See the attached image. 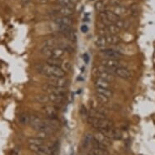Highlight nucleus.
<instances>
[{"instance_id": "1", "label": "nucleus", "mask_w": 155, "mask_h": 155, "mask_svg": "<svg viewBox=\"0 0 155 155\" xmlns=\"http://www.w3.org/2000/svg\"><path fill=\"white\" fill-rule=\"evenodd\" d=\"M38 70L40 73L48 76L49 78H52V77H64L65 76V72L63 71V69L60 67L51 66V65L46 64V65L39 66Z\"/></svg>"}, {"instance_id": "2", "label": "nucleus", "mask_w": 155, "mask_h": 155, "mask_svg": "<svg viewBox=\"0 0 155 155\" xmlns=\"http://www.w3.org/2000/svg\"><path fill=\"white\" fill-rule=\"evenodd\" d=\"M87 120L92 127H94L95 129H97L98 132H101L102 130L107 129V128H110V127H114V124L112 121L108 120L107 118L105 119H94V118H87Z\"/></svg>"}, {"instance_id": "3", "label": "nucleus", "mask_w": 155, "mask_h": 155, "mask_svg": "<svg viewBox=\"0 0 155 155\" xmlns=\"http://www.w3.org/2000/svg\"><path fill=\"white\" fill-rule=\"evenodd\" d=\"M100 53L103 57V59H115V60H120L123 58V54H121L120 51H115L114 49L105 48L102 49L100 51Z\"/></svg>"}, {"instance_id": "4", "label": "nucleus", "mask_w": 155, "mask_h": 155, "mask_svg": "<svg viewBox=\"0 0 155 155\" xmlns=\"http://www.w3.org/2000/svg\"><path fill=\"white\" fill-rule=\"evenodd\" d=\"M97 77H99L103 80H106L107 81L111 82L112 81H114V75L113 73V71L110 70H108L106 68L102 66H100L98 68H97L96 70Z\"/></svg>"}, {"instance_id": "5", "label": "nucleus", "mask_w": 155, "mask_h": 155, "mask_svg": "<svg viewBox=\"0 0 155 155\" xmlns=\"http://www.w3.org/2000/svg\"><path fill=\"white\" fill-rule=\"evenodd\" d=\"M48 84L59 88H67L69 85V81L65 77H52L49 78Z\"/></svg>"}, {"instance_id": "6", "label": "nucleus", "mask_w": 155, "mask_h": 155, "mask_svg": "<svg viewBox=\"0 0 155 155\" xmlns=\"http://www.w3.org/2000/svg\"><path fill=\"white\" fill-rule=\"evenodd\" d=\"M100 132L104 134L107 137H108L110 140H120L122 138V133L119 129L114 128V127L107 128V129L102 130Z\"/></svg>"}, {"instance_id": "7", "label": "nucleus", "mask_w": 155, "mask_h": 155, "mask_svg": "<svg viewBox=\"0 0 155 155\" xmlns=\"http://www.w3.org/2000/svg\"><path fill=\"white\" fill-rule=\"evenodd\" d=\"M101 64L102 67H104L108 70H110L111 71H114L115 69L119 68L120 67H124L119 60H115V59H103L101 61Z\"/></svg>"}, {"instance_id": "8", "label": "nucleus", "mask_w": 155, "mask_h": 155, "mask_svg": "<svg viewBox=\"0 0 155 155\" xmlns=\"http://www.w3.org/2000/svg\"><path fill=\"white\" fill-rule=\"evenodd\" d=\"M43 111L48 119H57L58 109L55 105H46L43 107Z\"/></svg>"}, {"instance_id": "9", "label": "nucleus", "mask_w": 155, "mask_h": 155, "mask_svg": "<svg viewBox=\"0 0 155 155\" xmlns=\"http://www.w3.org/2000/svg\"><path fill=\"white\" fill-rule=\"evenodd\" d=\"M94 140H96L97 142H98L101 145H104L105 147L107 148H109L111 145V140L107 137L104 134H102V132H100L94 135Z\"/></svg>"}, {"instance_id": "10", "label": "nucleus", "mask_w": 155, "mask_h": 155, "mask_svg": "<svg viewBox=\"0 0 155 155\" xmlns=\"http://www.w3.org/2000/svg\"><path fill=\"white\" fill-rule=\"evenodd\" d=\"M114 76H119L121 79H129L131 77V71L125 67H120L119 68L115 69L114 71H113Z\"/></svg>"}, {"instance_id": "11", "label": "nucleus", "mask_w": 155, "mask_h": 155, "mask_svg": "<svg viewBox=\"0 0 155 155\" xmlns=\"http://www.w3.org/2000/svg\"><path fill=\"white\" fill-rule=\"evenodd\" d=\"M49 100L54 105H63L66 102V97L65 95H59V94H49Z\"/></svg>"}, {"instance_id": "12", "label": "nucleus", "mask_w": 155, "mask_h": 155, "mask_svg": "<svg viewBox=\"0 0 155 155\" xmlns=\"http://www.w3.org/2000/svg\"><path fill=\"white\" fill-rule=\"evenodd\" d=\"M45 89L46 90V92H49V94L65 95V96H67V94H68L67 88H59V87L51 86V85H50L48 84L45 85Z\"/></svg>"}, {"instance_id": "13", "label": "nucleus", "mask_w": 155, "mask_h": 155, "mask_svg": "<svg viewBox=\"0 0 155 155\" xmlns=\"http://www.w3.org/2000/svg\"><path fill=\"white\" fill-rule=\"evenodd\" d=\"M43 120H41V118H39L37 115H30V120H29V125L33 127V129L36 131H38L40 129L41 124H42Z\"/></svg>"}, {"instance_id": "14", "label": "nucleus", "mask_w": 155, "mask_h": 155, "mask_svg": "<svg viewBox=\"0 0 155 155\" xmlns=\"http://www.w3.org/2000/svg\"><path fill=\"white\" fill-rule=\"evenodd\" d=\"M55 23L57 25H64L71 27L72 25V20L69 16H60V17L55 19Z\"/></svg>"}, {"instance_id": "15", "label": "nucleus", "mask_w": 155, "mask_h": 155, "mask_svg": "<svg viewBox=\"0 0 155 155\" xmlns=\"http://www.w3.org/2000/svg\"><path fill=\"white\" fill-rule=\"evenodd\" d=\"M94 84H95L96 88H102V89H110L111 88L110 82L102 79V78H99V77H97L95 79Z\"/></svg>"}, {"instance_id": "16", "label": "nucleus", "mask_w": 155, "mask_h": 155, "mask_svg": "<svg viewBox=\"0 0 155 155\" xmlns=\"http://www.w3.org/2000/svg\"><path fill=\"white\" fill-rule=\"evenodd\" d=\"M88 114H89L88 117L94 118V119H105V118H107L106 114L103 112L100 111L99 110L94 109V108L89 110L88 111Z\"/></svg>"}, {"instance_id": "17", "label": "nucleus", "mask_w": 155, "mask_h": 155, "mask_svg": "<svg viewBox=\"0 0 155 155\" xmlns=\"http://www.w3.org/2000/svg\"><path fill=\"white\" fill-rule=\"evenodd\" d=\"M65 53L66 52L63 49L60 48L59 46V47H54L50 58H56V59H62V58L65 55Z\"/></svg>"}, {"instance_id": "18", "label": "nucleus", "mask_w": 155, "mask_h": 155, "mask_svg": "<svg viewBox=\"0 0 155 155\" xmlns=\"http://www.w3.org/2000/svg\"><path fill=\"white\" fill-rule=\"evenodd\" d=\"M106 40L108 45H119L121 42V38L118 35H106Z\"/></svg>"}, {"instance_id": "19", "label": "nucleus", "mask_w": 155, "mask_h": 155, "mask_svg": "<svg viewBox=\"0 0 155 155\" xmlns=\"http://www.w3.org/2000/svg\"><path fill=\"white\" fill-rule=\"evenodd\" d=\"M95 45L98 48H104L105 46L107 45V40H106V36L99 35L98 37H97L96 40H95Z\"/></svg>"}, {"instance_id": "20", "label": "nucleus", "mask_w": 155, "mask_h": 155, "mask_svg": "<svg viewBox=\"0 0 155 155\" xmlns=\"http://www.w3.org/2000/svg\"><path fill=\"white\" fill-rule=\"evenodd\" d=\"M46 63L48 65L54 67H61L63 60L59 59H56V58H46Z\"/></svg>"}, {"instance_id": "21", "label": "nucleus", "mask_w": 155, "mask_h": 155, "mask_svg": "<svg viewBox=\"0 0 155 155\" xmlns=\"http://www.w3.org/2000/svg\"><path fill=\"white\" fill-rule=\"evenodd\" d=\"M97 94H102L103 96L110 98L113 96V91L111 89H102V88H96Z\"/></svg>"}, {"instance_id": "22", "label": "nucleus", "mask_w": 155, "mask_h": 155, "mask_svg": "<svg viewBox=\"0 0 155 155\" xmlns=\"http://www.w3.org/2000/svg\"><path fill=\"white\" fill-rule=\"evenodd\" d=\"M19 123L22 125L29 124V120H30V115L27 113H22L19 115L18 118Z\"/></svg>"}, {"instance_id": "23", "label": "nucleus", "mask_w": 155, "mask_h": 155, "mask_svg": "<svg viewBox=\"0 0 155 155\" xmlns=\"http://www.w3.org/2000/svg\"><path fill=\"white\" fill-rule=\"evenodd\" d=\"M88 155H109V152H108V150L92 147V149H90L88 153Z\"/></svg>"}, {"instance_id": "24", "label": "nucleus", "mask_w": 155, "mask_h": 155, "mask_svg": "<svg viewBox=\"0 0 155 155\" xmlns=\"http://www.w3.org/2000/svg\"><path fill=\"white\" fill-rule=\"evenodd\" d=\"M93 138H94V135L90 134V133H88V134L84 136L83 141H82V147H83V149H87L89 145H91Z\"/></svg>"}, {"instance_id": "25", "label": "nucleus", "mask_w": 155, "mask_h": 155, "mask_svg": "<svg viewBox=\"0 0 155 155\" xmlns=\"http://www.w3.org/2000/svg\"><path fill=\"white\" fill-rule=\"evenodd\" d=\"M120 28L114 24H111V25H109L107 26V35L108 34H110V35H117V33L120 32Z\"/></svg>"}, {"instance_id": "26", "label": "nucleus", "mask_w": 155, "mask_h": 155, "mask_svg": "<svg viewBox=\"0 0 155 155\" xmlns=\"http://www.w3.org/2000/svg\"><path fill=\"white\" fill-rule=\"evenodd\" d=\"M57 12L62 15V16H70L71 15H72L73 13V10H71L70 8H64V7H60L58 8Z\"/></svg>"}, {"instance_id": "27", "label": "nucleus", "mask_w": 155, "mask_h": 155, "mask_svg": "<svg viewBox=\"0 0 155 155\" xmlns=\"http://www.w3.org/2000/svg\"><path fill=\"white\" fill-rule=\"evenodd\" d=\"M28 145H44V140L38 137H30L28 139Z\"/></svg>"}, {"instance_id": "28", "label": "nucleus", "mask_w": 155, "mask_h": 155, "mask_svg": "<svg viewBox=\"0 0 155 155\" xmlns=\"http://www.w3.org/2000/svg\"><path fill=\"white\" fill-rule=\"evenodd\" d=\"M58 3L60 7H64V8H70L71 10L74 9L73 3L71 0H58Z\"/></svg>"}, {"instance_id": "29", "label": "nucleus", "mask_w": 155, "mask_h": 155, "mask_svg": "<svg viewBox=\"0 0 155 155\" xmlns=\"http://www.w3.org/2000/svg\"><path fill=\"white\" fill-rule=\"evenodd\" d=\"M36 100H37V102H39V103H41V104L45 105L50 102L49 97L46 96V95H44V94H40V95H38V96L36 97Z\"/></svg>"}, {"instance_id": "30", "label": "nucleus", "mask_w": 155, "mask_h": 155, "mask_svg": "<svg viewBox=\"0 0 155 155\" xmlns=\"http://www.w3.org/2000/svg\"><path fill=\"white\" fill-rule=\"evenodd\" d=\"M94 8H95V10H96L97 12L101 13L105 11V3H103L102 1L99 0V1L96 2Z\"/></svg>"}, {"instance_id": "31", "label": "nucleus", "mask_w": 155, "mask_h": 155, "mask_svg": "<svg viewBox=\"0 0 155 155\" xmlns=\"http://www.w3.org/2000/svg\"><path fill=\"white\" fill-rule=\"evenodd\" d=\"M62 69H63V71L66 73V72H70L71 70V63H69L68 61H65L62 63V65L60 67Z\"/></svg>"}, {"instance_id": "32", "label": "nucleus", "mask_w": 155, "mask_h": 155, "mask_svg": "<svg viewBox=\"0 0 155 155\" xmlns=\"http://www.w3.org/2000/svg\"><path fill=\"white\" fill-rule=\"evenodd\" d=\"M97 100L100 102V103H102V104H107L110 101V98L107 97L103 96L102 94H97Z\"/></svg>"}, {"instance_id": "33", "label": "nucleus", "mask_w": 155, "mask_h": 155, "mask_svg": "<svg viewBox=\"0 0 155 155\" xmlns=\"http://www.w3.org/2000/svg\"><path fill=\"white\" fill-rule=\"evenodd\" d=\"M114 12L118 16H120V15H124V14L126 12V8L122 7V6L117 5L116 6V8H115V10H114Z\"/></svg>"}, {"instance_id": "34", "label": "nucleus", "mask_w": 155, "mask_h": 155, "mask_svg": "<svg viewBox=\"0 0 155 155\" xmlns=\"http://www.w3.org/2000/svg\"><path fill=\"white\" fill-rule=\"evenodd\" d=\"M131 14H132L133 16H137L138 14V7L137 5L136 4H133V5L131 7Z\"/></svg>"}, {"instance_id": "35", "label": "nucleus", "mask_w": 155, "mask_h": 155, "mask_svg": "<svg viewBox=\"0 0 155 155\" xmlns=\"http://www.w3.org/2000/svg\"><path fill=\"white\" fill-rule=\"evenodd\" d=\"M81 113L82 116H84V117L86 118H88V116H89V114H88V110H87L85 107H81Z\"/></svg>"}, {"instance_id": "36", "label": "nucleus", "mask_w": 155, "mask_h": 155, "mask_svg": "<svg viewBox=\"0 0 155 155\" xmlns=\"http://www.w3.org/2000/svg\"><path fill=\"white\" fill-rule=\"evenodd\" d=\"M81 30L82 33H86L88 31H89V27L86 25H83L81 27Z\"/></svg>"}, {"instance_id": "37", "label": "nucleus", "mask_w": 155, "mask_h": 155, "mask_svg": "<svg viewBox=\"0 0 155 155\" xmlns=\"http://www.w3.org/2000/svg\"><path fill=\"white\" fill-rule=\"evenodd\" d=\"M89 55H88V54H84V60L85 63H88V61H89Z\"/></svg>"}, {"instance_id": "38", "label": "nucleus", "mask_w": 155, "mask_h": 155, "mask_svg": "<svg viewBox=\"0 0 155 155\" xmlns=\"http://www.w3.org/2000/svg\"><path fill=\"white\" fill-rule=\"evenodd\" d=\"M20 1H21L22 3H24V4H27V3H29L30 0H20Z\"/></svg>"}]
</instances>
